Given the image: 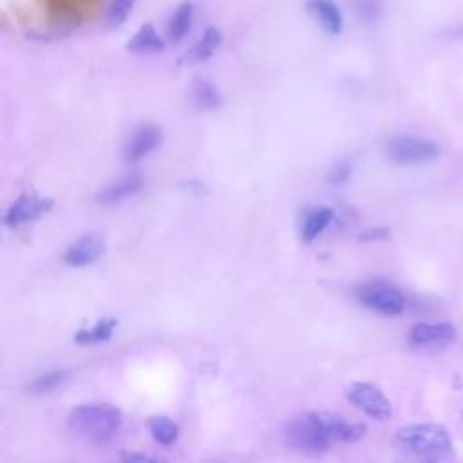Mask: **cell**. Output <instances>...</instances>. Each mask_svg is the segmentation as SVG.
<instances>
[{
	"mask_svg": "<svg viewBox=\"0 0 463 463\" xmlns=\"http://www.w3.org/2000/svg\"><path fill=\"white\" fill-rule=\"evenodd\" d=\"M394 443L407 454L425 459L439 461L452 456V439L449 430L438 423H412L400 427L394 434Z\"/></svg>",
	"mask_w": 463,
	"mask_h": 463,
	"instance_id": "6da1fadb",
	"label": "cell"
},
{
	"mask_svg": "<svg viewBox=\"0 0 463 463\" xmlns=\"http://www.w3.org/2000/svg\"><path fill=\"white\" fill-rule=\"evenodd\" d=\"M67 423L78 436L89 441L105 443L119 432L123 425V412L110 403H87L72 409Z\"/></svg>",
	"mask_w": 463,
	"mask_h": 463,
	"instance_id": "7a4b0ae2",
	"label": "cell"
},
{
	"mask_svg": "<svg viewBox=\"0 0 463 463\" xmlns=\"http://www.w3.org/2000/svg\"><path fill=\"white\" fill-rule=\"evenodd\" d=\"M286 443L297 452L318 456L331 447L333 438L324 429L317 411H313V412L300 414L288 423Z\"/></svg>",
	"mask_w": 463,
	"mask_h": 463,
	"instance_id": "3957f363",
	"label": "cell"
},
{
	"mask_svg": "<svg viewBox=\"0 0 463 463\" xmlns=\"http://www.w3.org/2000/svg\"><path fill=\"white\" fill-rule=\"evenodd\" d=\"M356 300L385 317H396L405 309V295L387 280H371L354 289Z\"/></svg>",
	"mask_w": 463,
	"mask_h": 463,
	"instance_id": "277c9868",
	"label": "cell"
},
{
	"mask_svg": "<svg viewBox=\"0 0 463 463\" xmlns=\"http://www.w3.org/2000/svg\"><path fill=\"white\" fill-rule=\"evenodd\" d=\"M385 152L389 159L398 165H423L439 156V146L432 139L403 134L391 137L385 145Z\"/></svg>",
	"mask_w": 463,
	"mask_h": 463,
	"instance_id": "5b68a950",
	"label": "cell"
},
{
	"mask_svg": "<svg viewBox=\"0 0 463 463\" xmlns=\"http://www.w3.org/2000/svg\"><path fill=\"white\" fill-rule=\"evenodd\" d=\"M345 396L356 409L364 411L367 416L374 420L385 421L392 416V405L389 398L373 383L356 382L349 385Z\"/></svg>",
	"mask_w": 463,
	"mask_h": 463,
	"instance_id": "8992f818",
	"label": "cell"
},
{
	"mask_svg": "<svg viewBox=\"0 0 463 463\" xmlns=\"http://www.w3.org/2000/svg\"><path fill=\"white\" fill-rule=\"evenodd\" d=\"M458 335V329L450 322H418L409 331V344L414 347L447 345Z\"/></svg>",
	"mask_w": 463,
	"mask_h": 463,
	"instance_id": "52a82bcc",
	"label": "cell"
},
{
	"mask_svg": "<svg viewBox=\"0 0 463 463\" xmlns=\"http://www.w3.org/2000/svg\"><path fill=\"white\" fill-rule=\"evenodd\" d=\"M52 208V199L49 197H36V195H22L18 197L5 212L4 222L11 228L22 226L25 222L36 221L43 213Z\"/></svg>",
	"mask_w": 463,
	"mask_h": 463,
	"instance_id": "ba28073f",
	"label": "cell"
},
{
	"mask_svg": "<svg viewBox=\"0 0 463 463\" xmlns=\"http://www.w3.org/2000/svg\"><path fill=\"white\" fill-rule=\"evenodd\" d=\"M105 237L101 233H87L76 239L65 251L63 262L69 266H87L98 260L105 253Z\"/></svg>",
	"mask_w": 463,
	"mask_h": 463,
	"instance_id": "9c48e42d",
	"label": "cell"
},
{
	"mask_svg": "<svg viewBox=\"0 0 463 463\" xmlns=\"http://www.w3.org/2000/svg\"><path fill=\"white\" fill-rule=\"evenodd\" d=\"M163 141V132L156 125H143L139 127L125 145L123 156L127 161H139L141 157L148 156L156 150Z\"/></svg>",
	"mask_w": 463,
	"mask_h": 463,
	"instance_id": "30bf717a",
	"label": "cell"
},
{
	"mask_svg": "<svg viewBox=\"0 0 463 463\" xmlns=\"http://www.w3.org/2000/svg\"><path fill=\"white\" fill-rule=\"evenodd\" d=\"M324 429L329 432L333 441H344V443H354L360 441L365 434V425L347 421L344 416L327 412V411H317Z\"/></svg>",
	"mask_w": 463,
	"mask_h": 463,
	"instance_id": "8fae6325",
	"label": "cell"
},
{
	"mask_svg": "<svg viewBox=\"0 0 463 463\" xmlns=\"http://www.w3.org/2000/svg\"><path fill=\"white\" fill-rule=\"evenodd\" d=\"M222 43V33L217 27H208L203 36L177 60L179 65H195L208 60Z\"/></svg>",
	"mask_w": 463,
	"mask_h": 463,
	"instance_id": "7c38bea8",
	"label": "cell"
},
{
	"mask_svg": "<svg viewBox=\"0 0 463 463\" xmlns=\"http://www.w3.org/2000/svg\"><path fill=\"white\" fill-rule=\"evenodd\" d=\"M306 11L329 34H338L344 25L342 13L333 0H306Z\"/></svg>",
	"mask_w": 463,
	"mask_h": 463,
	"instance_id": "4fadbf2b",
	"label": "cell"
},
{
	"mask_svg": "<svg viewBox=\"0 0 463 463\" xmlns=\"http://www.w3.org/2000/svg\"><path fill=\"white\" fill-rule=\"evenodd\" d=\"M143 186V177L134 172V174H128L125 177H121L119 181L105 186L98 195L96 199L99 203H105V204H110V203H118L121 199H127L128 195H134L136 192H139Z\"/></svg>",
	"mask_w": 463,
	"mask_h": 463,
	"instance_id": "5bb4252c",
	"label": "cell"
},
{
	"mask_svg": "<svg viewBox=\"0 0 463 463\" xmlns=\"http://www.w3.org/2000/svg\"><path fill=\"white\" fill-rule=\"evenodd\" d=\"M333 221V210L327 206H313L306 212L300 226V237L304 242H313Z\"/></svg>",
	"mask_w": 463,
	"mask_h": 463,
	"instance_id": "9a60e30c",
	"label": "cell"
},
{
	"mask_svg": "<svg viewBox=\"0 0 463 463\" xmlns=\"http://www.w3.org/2000/svg\"><path fill=\"white\" fill-rule=\"evenodd\" d=\"M192 18H194V4L190 0L181 2L174 11V14L170 16L168 27H166V34L172 43H177L186 36V33L192 27Z\"/></svg>",
	"mask_w": 463,
	"mask_h": 463,
	"instance_id": "2e32d148",
	"label": "cell"
},
{
	"mask_svg": "<svg viewBox=\"0 0 463 463\" xmlns=\"http://www.w3.org/2000/svg\"><path fill=\"white\" fill-rule=\"evenodd\" d=\"M127 49L132 52H159L165 49V40L159 36L152 24H143L127 42Z\"/></svg>",
	"mask_w": 463,
	"mask_h": 463,
	"instance_id": "e0dca14e",
	"label": "cell"
},
{
	"mask_svg": "<svg viewBox=\"0 0 463 463\" xmlns=\"http://www.w3.org/2000/svg\"><path fill=\"white\" fill-rule=\"evenodd\" d=\"M116 327H118V320L114 317H105V318L98 320L94 326L80 329L74 335V342L80 345H92V344L107 342L114 335Z\"/></svg>",
	"mask_w": 463,
	"mask_h": 463,
	"instance_id": "ac0fdd59",
	"label": "cell"
},
{
	"mask_svg": "<svg viewBox=\"0 0 463 463\" xmlns=\"http://www.w3.org/2000/svg\"><path fill=\"white\" fill-rule=\"evenodd\" d=\"M146 427L159 445H172L179 436L177 423L168 416H152L148 418Z\"/></svg>",
	"mask_w": 463,
	"mask_h": 463,
	"instance_id": "d6986e66",
	"label": "cell"
},
{
	"mask_svg": "<svg viewBox=\"0 0 463 463\" xmlns=\"http://www.w3.org/2000/svg\"><path fill=\"white\" fill-rule=\"evenodd\" d=\"M67 378H69V371H65V369H52V371L42 373L36 378H33L27 383L25 389L31 394H47V392L58 389Z\"/></svg>",
	"mask_w": 463,
	"mask_h": 463,
	"instance_id": "ffe728a7",
	"label": "cell"
},
{
	"mask_svg": "<svg viewBox=\"0 0 463 463\" xmlns=\"http://www.w3.org/2000/svg\"><path fill=\"white\" fill-rule=\"evenodd\" d=\"M192 99L201 109H215V107L221 105L219 90L212 83H208L204 80H197L194 83V87H192Z\"/></svg>",
	"mask_w": 463,
	"mask_h": 463,
	"instance_id": "44dd1931",
	"label": "cell"
},
{
	"mask_svg": "<svg viewBox=\"0 0 463 463\" xmlns=\"http://www.w3.org/2000/svg\"><path fill=\"white\" fill-rule=\"evenodd\" d=\"M137 0H110L107 13H105V22L109 27H119L127 16L132 13L134 5Z\"/></svg>",
	"mask_w": 463,
	"mask_h": 463,
	"instance_id": "7402d4cb",
	"label": "cell"
},
{
	"mask_svg": "<svg viewBox=\"0 0 463 463\" xmlns=\"http://www.w3.org/2000/svg\"><path fill=\"white\" fill-rule=\"evenodd\" d=\"M353 5L356 14L365 22L376 20L382 13V0H354Z\"/></svg>",
	"mask_w": 463,
	"mask_h": 463,
	"instance_id": "603a6c76",
	"label": "cell"
},
{
	"mask_svg": "<svg viewBox=\"0 0 463 463\" xmlns=\"http://www.w3.org/2000/svg\"><path fill=\"white\" fill-rule=\"evenodd\" d=\"M389 237V228H371V230H364L358 239L360 241H383Z\"/></svg>",
	"mask_w": 463,
	"mask_h": 463,
	"instance_id": "cb8c5ba5",
	"label": "cell"
},
{
	"mask_svg": "<svg viewBox=\"0 0 463 463\" xmlns=\"http://www.w3.org/2000/svg\"><path fill=\"white\" fill-rule=\"evenodd\" d=\"M349 172H351L349 165H338V166H336V168L331 172V175H329V181H331V183H336V184H340V183L347 181V177H349Z\"/></svg>",
	"mask_w": 463,
	"mask_h": 463,
	"instance_id": "d4e9b609",
	"label": "cell"
},
{
	"mask_svg": "<svg viewBox=\"0 0 463 463\" xmlns=\"http://www.w3.org/2000/svg\"><path fill=\"white\" fill-rule=\"evenodd\" d=\"M121 459H125V461H134V459H141V461H145V459H154V458H150V456H146V454H134V452H127V454H123V456H121Z\"/></svg>",
	"mask_w": 463,
	"mask_h": 463,
	"instance_id": "484cf974",
	"label": "cell"
},
{
	"mask_svg": "<svg viewBox=\"0 0 463 463\" xmlns=\"http://www.w3.org/2000/svg\"><path fill=\"white\" fill-rule=\"evenodd\" d=\"M461 420H463V411H461Z\"/></svg>",
	"mask_w": 463,
	"mask_h": 463,
	"instance_id": "4316f807",
	"label": "cell"
}]
</instances>
